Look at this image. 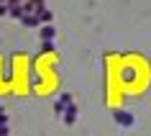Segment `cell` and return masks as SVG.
I'll list each match as a JSON object with an SVG mask.
<instances>
[{"label":"cell","instance_id":"obj_3","mask_svg":"<svg viewBox=\"0 0 151 136\" xmlns=\"http://www.w3.org/2000/svg\"><path fill=\"white\" fill-rule=\"evenodd\" d=\"M74 118H77V105H69V108L64 111V123H67V126H72V123H74Z\"/></svg>","mask_w":151,"mask_h":136},{"label":"cell","instance_id":"obj_1","mask_svg":"<svg viewBox=\"0 0 151 136\" xmlns=\"http://www.w3.org/2000/svg\"><path fill=\"white\" fill-rule=\"evenodd\" d=\"M113 118H115V123H120V126H133V113L131 111H120V108H115V111H113Z\"/></svg>","mask_w":151,"mask_h":136},{"label":"cell","instance_id":"obj_4","mask_svg":"<svg viewBox=\"0 0 151 136\" xmlns=\"http://www.w3.org/2000/svg\"><path fill=\"white\" fill-rule=\"evenodd\" d=\"M54 36H56V28H54V26H44V28H41V39H44V41H51Z\"/></svg>","mask_w":151,"mask_h":136},{"label":"cell","instance_id":"obj_2","mask_svg":"<svg viewBox=\"0 0 151 136\" xmlns=\"http://www.w3.org/2000/svg\"><path fill=\"white\" fill-rule=\"evenodd\" d=\"M69 105H72V95H69V93H64V95H62V98H59V100L54 103V113H56V116H62V113L67 111Z\"/></svg>","mask_w":151,"mask_h":136}]
</instances>
